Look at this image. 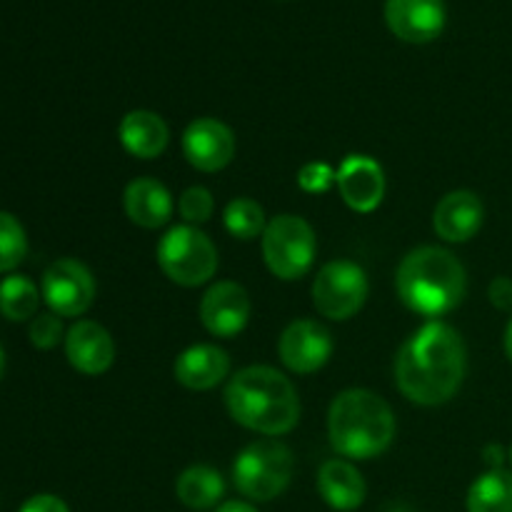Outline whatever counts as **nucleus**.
Listing matches in <instances>:
<instances>
[{
    "label": "nucleus",
    "instance_id": "obj_2",
    "mask_svg": "<svg viewBox=\"0 0 512 512\" xmlns=\"http://www.w3.org/2000/svg\"><path fill=\"white\" fill-rule=\"evenodd\" d=\"M230 418L253 433L278 438L300 420V398L295 385L268 365H250L235 373L225 388Z\"/></svg>",
    "mask_w": 512,
    "mask_h": 512
},
{
    "label": "nucleus",
    "instance_id": "obj_21",
    "mask_svg": "<svg viewBox=\"0 0 512 512\" xmlns=\"http://www.w3.org/2000/svg\"><path fill=\"white\" fill-rule=\"evenodd\" d=\"M175 493L185 508L210 510L223 500L225 480L218 470L208 468V465H193V468L180 473Z\"/></svg>",
    "mask_w": 512,
    "mask_h": 512
},
{
    "label": "nucleus",
    "instance_id": "obj_33",
    "mask_svg": "<svg viewBox=\"0 0 512 512\" xmlns=\"http://www.w3.org/2000/svg\"><path fill=\"white\" fill-rule=\"evenodd\" d=\"M3 373H5V353L3 348H0V378H3Z\"/></svg>",
    "mask_w": 512,
    "mask_h": 512
},
{
    "label": "nucleus",
    "instance_id": "obj_10",
    "mask_svg": "<svg viewBox=\"0 0 512 512\" xmlns=\"http://www.w3.org/2000/svg\"><path fill=\"white\" fill-rule=\"evenodd\" d=\"M278 355L293 373H318L333 355V335L318 320H293L280 335Z\"/></svg>",
    "mask_w": 512,
    "mask_h": 512
},
{
    "label": "nucleus",
    "instance_id": "obj_31",
    "mask_svg": "<svg viewBox=\"0 0 512 512\" xmlns=\"http://www.w3.org/2000/svg\"><path fill=\"white\" fill-rule=\"evenodd\" d=\"M215 512H258L250 503H243V500H228V503L220 505Z\"/></svg>",
    "mask_w": 512,
    "mask_h": 512
},
{
    "label": "nucleus",
    "instance_id": "obj_4",
    "mask_svg": "<svg viewBox=\"0 0 512 512\" xmlns=\"http://www.w3.org/2000/svg\"><path fill=\"white\" fill-rule=\"evenodd\" d=\"M328 435L343 458H378L395 438V415L380 395L363 388L345 390L328 410Z\"/></svg>",
    "mask_w": 512,
    "mask_h": 512
},
{
    "label": "nucleus",
    "instance_id": "obj_20",
    "mask_svg": "<svg viewBox=\"0 0 512 512\" xmlns=\"http://www.w3.org/2000/svg\"><path fill=\"white\" fill-rule=\"evenodd\" d=\"M318 493L325 503L338 512L358 510L365 503V480L360 470L348 460H328L318 470Z\"/></svg>",
    "mask_w": 512,
    "mask_h": 512
},
{
    "label": "nucleus",
    "instance_id": "obj_12",
    "mask_svg": "<svg viewBox=\"0 0 512 512\" xmlns=\"http://www.w3.org/2000/svg\"><path fill=\"white\" fill-rule=\"evenodd\" d=\"M250 320V295L243 285L223 283L210 285L200 300V323L215 338H235L243 333Z\"/></svg>",
    "mask_w": 512,
    "mask_h": 512
},
{
    "label": "nucleus",
    "instance_id": "obj_6",
    "mask_svg": "<svg viewBox=\"0 0 512 512\" xmlns=\"http://www.w3.org/2000/svg\"><path fill=\"white\" fill-rule=\"evenodd\" d=\"M158 265L165 278L183 288L208 283L218 270V248L195 225H175L160 238Z\"/></svg>",
    "mask_w": 512,
    "mask_h": 512
},
{
    "label": "nucleus",
    "instance_id": "obj_23",
    "mask_svg": "<svg viewBox=\"0 0 512 512\" xmlns=\"http://www.w3.org/2000/svg\"><path fill=\"white\" fill-rule=\"evenodd\" d=\"M40 298H43L40 290L25 275H8L0 283V313H3V318L13 320V323L35 318Z\"/></svg>",
    "mask_w": 512,
    "mask_h": 512
},
{
    "label": "nucleus",
    "instance_id": "obj_5",
    "mask_svg": "<svg viewBox=\"0 0 512 512\" xmlns=\"http://www.w3.org/2000/svg\"><path fill=\"white\" fill-rule=\"evenodd\" d=\"M295 460L293 453L280 440H255L240 450L233 465L235 488L255 503H270L293 480Z\"/></svg>",
    "mask_w": 512,
    "mask_h": 512
},
{
    "label": "nucleus",
    "instance_id": "obj_8",
    "mask_svg": "<svg viewBox=\"0 0 512 512\" xmlns=\"http://www.w3.org/2000/svg\"><path fill=\"white\" fill-rule=\"evenodd\" d=\"M370 293L368 273L353 260L323 265L313 280V305L328 320H350Z\"/></svg>",
    "mask_w": 512,
    "mask_h": 512
},
{
    "label": "nucleus",
    "instance_id": "obj_25",
    "mask_svg": "<svg viewBox=\"0 0 512 512\" xmlns=\"http://www.w3.org/2000/svg\"><path fill=\"white\" fill-rule=\"evenodd\" d=\"M28 253V238L18 218L0 210V273H10L23 263Z\"/></svg>",
    "mask_w": 512,
    "mask_h": 512
},
{
    "label": "nucleus",
    "instance_id": "obj_27",
    "mask_svg": "<svg viewBox=\"0 0 512 512\" xmlns=\"http://www.w3.org/2000/svg\"><path fill=\"white\" fill-rule=\"evenodd\" d=\"M63 340V323L60 315L43 313L30 320V343L40 350H50Z\"/></svg>",
    "mask_w": 512,
    "mask_h": 512
},
{
    "label": "nucleus",
    "instance_id": "obj_15",
    "mask_svg": "<svg viewBox=\"0 0 512 512\" xmlns=\"http://www.w3.org/2000/svg\"><path fill=\"white\" fill-rule=\"evenodd\" d=\"M68 363L83 375H103L115 363V343L95 320H78L65 335Z\"/></svg>",
    "mask_w": 512,
    "mask_h": 512
},
{
    "label": "nucleus",
    "instance_id": "obj_19",
    "mask_svg": "<svg viewBox=\"0 0 512 512\" xmlns=\"http://www.w3.org/2000/svg\"><path fill=\"white\" fill-rule=\"evenodd\" d=\"M120 145L133 158L153 160L165 153L170 143V130L165 120L153 110H130L118 125Z\"/></svg>",
    "mask_w": 512,
    "mask_h": 512
},
{
    "label": "nucleus",
    "instance_id": "obj_1",
    "mask_svg": "<svg viewBox=\"0 0 512 512\" xmlns=\"http://www.w3.org/2000/svg\"><path fill=\"white\" fill-rule=\"evenodd\" d=\"M468 370L465 343L453 325L430 320L415 330L395 358V383L418 405H443L458 393Z\"/></svg>",
    "mask_w": 512,
    "mask_h": 512
},
{
    "label": "nucleus",
    "instance_id": "obj_18",
    "mask_svg": "<svg viewBox=\"0 0 512 512\" xmlns=\"http://www.w3.org/2000/svg\"><path fill=\"white\" fill-rule=\"evenodd\" d=\"M123 208L130 223L140 225L145 230L163 228L173 218V195L168 193L163 183L153 178H138L128 183L123 193Z\"/></svg>",
    "mask_w": 512,
    "mask_h": 512
},
{
    "label": "nucleus",
    "instance_id": "obj_30",
    "mask_svg": "<svg viewBox=\"0 0 512 512\" xmlns=\"http://www.w3.org/2000/svg\"><path fill=\"white\" fill-rule=\"evenodd\" d=\"M20 512H70L58 495H33Z\"/></svg>",
    "mask_w": 512,
    "mask_h": 512
},
{
    "label": "nucleus",
    "instance_id": "obj_32",
    "mask_svg": "<svg viewBox=\"0 0 512 512\" xmlns=\"http://www.w3.org/2000/svg\"><path fill=\"white\" fill-rule=\"evenodd\" d=\"M505 355L512 363V320L508 323V330H505Z\"/></svg>",
    "mask_w": 512,
    "mask_h": 512
},
{
    "label": "nucleus",
    "instance_id": "obj_11",
    "mask_svg": "<svg viewBox=\"0 0 512 512\" xmlns=\"http://www.w3.org/2000/svg\"><path fill=\"white\" fill-rule=\"evenodd\" d=\"M183 155L200 173H218L235 158V135L223 120L198 118L185 128Z\"/></svg>",
    "mask_w": 512,
    "mask_h": 512
},
{
    "label": "nucleus",
    "instance_id": "obj_3",
    "mask_svg": "<svg viewBox=\"0 0 512 512\" xmlns=\"http://www.w3.org/2000/svg\"><path fill=\"white\" fill-rule=\"evenodd\" d=\"M395 288L408 310L423 318H443L463 303L468 273L450 250L423 245L400 260Z\"/></svg>",
    "mask_w": 512,
    "mask_h": 512
},
{
    "label": "nucleus",
    "instance_id": "obj_16",
    "mask_svg": "<svg viewBox=\"0 0 512 512\" xmlns=\"http://www.w3.org/2000/svg\"><path fill=\"white\" fill-rule=\"evenodd\" d=\"M483 200L470 190H453L435 205L433 228L448 243H468L483 228Z\"/></svg>",
    "mask_w": 512,
    "mask_h": 512
},
{
    "label": "nucleus",
    "instance_id": "obj_34",
    "mask_svg": "<svg viewBox=\"0 0 512 512\" xmlns=\"http://www.w3.org/2000/svg\"><path fill=\"white\" fill-rule=\"evenodd\" d=\"M510 465H512V445H510Z\"/></svg>",
    "mask_w": 512,
    "mask_h": 512
},
{
    "label": "nucleus",
    "instance_id": "obj_22",
    "mask_svg": "<svg viewBox=\"0 0 512 512\" xmlns=\"http://www.w3.org/2000/svg\"><path fill=\"white\" fill-rule=\"evenodd\" d=\"M468 512H512V473L490 468L468 490Z\"/></svg>",
    "mask_w": 512,
    "mask_h": 512
},
{
    "label": "nucleus",
    "instance_id": "obj_28",
    "mask_svg": "<svg viewBox=\"0 0 512 512\" xmlns=\"http://www.w3.org/2000/svg\"><path fill=\"white\" fill-rule=\"evenodd\" d=\"M335 180H338V170L330 168L328 163H308L298 173V185L305 193H325L330 185H335Z\"/></svg>",
    "mask_w": 512,
    "mask_h": 512
},
{
    "label": "nucleus",
    "instance_id": "obj_17",
    "mask_svg": "<svg viewBox=\"0 0 512 512\" xmlns=\"http://www.w3.org/2000/svg\"><path fill=\"white\" fill-rule=\"evenodd\" d=\"M175 380L188 390H210L230 373V358L223 348L210 343L193 345L175 360Z\"/></svg>",
    "mask_w": 512,
    "mask_h": 512
},
{
    "label": "nucleus",
    "instance_id": "obj_26",
    "mask_svg": "<svg viewBox=\"0 0 512 512\" xmlns=\"http://www.w3.org/2000/svg\"><path fill=\"white\" fill-rule=\"evenodd\" d=\"M213 208H215L213 195H210V190L203 188V185H193V188L185 190L178 200V210L188 225L205 223V220H210Z\"/></svg>",
    "mask_w": 512,
    "mask_h": 512
},
{
    "label": "nucleus",
    "instance_id": "obj_7",
    "mask_svg": "<svg viewBox=\"0 0 512 512\" xmlns=\"http://www.w3.org/2000/svg\"><path fill=\"white\" fill-rule=\"evenodd\" d=\"M313 228L300 215H278L268 223L263 233V258L270 273L280 280H298L310 273L315 263Z\"/></svg>",
    "mask_w": 512,
    "mask_h": 512
},
{
    "label": "nucleus",
    "instance_id": "obj_14",
    "mask_svg": "<svg viewBox=\"0 0 512 512\" xmlns=\"http://www.w3.org/2000/svg\"><path fill=\"white\" fill-rule=\"evenodd\" d=\"M340 198L355 213H373L385 195V173L368 155H348L338 168Z\"/></svg>",
    "mask_w": 512,
    "mask_h": 512
},
{
    "label": "nucleus",
    "instance_id": "obj_29",
    "mask_svg": "<svg viewBox=\"0 0 512 512\" xmlns=\"http://www.w3.org/2000/svg\"><path fill=\"white\" fill-rule=\"evenodd\" d=\"M488 295H490V303H493L498 310H505V313L512 310V280L510 278H503V275H500V278H495L493 283H490Z\"/></svg>",
    "mask_w": 512,
    "mask_h": 512
},
{
    "label": "nucleus",
    "instance_id": "obj_13",
    "mask_svg": "<svg viewBox=\"0 0 512 512\" xmlns=\"http://www.w3.org/2000/svg\"><path fill=\"white\" fill-rule=\"evenodd\" d=\"M443 0H388L385 20L393 35L405 43L423 45L438 38L445 28Z\"/></svg>",
    "mask_w": 512,
    "mask_h": 512
},
{
    "label": "nucleus",
    "instance_id": "obj_9",
    "mask_svg": "<svg viewBox=\"0 0 512 512\" xmlns=\"http://www.w3.org/2000/svg\"><path fill=\"white\" fill-rule=\"evenodd\" d=\"M40 295L48 303L50 313L60 318H80L95 300L93 273L73 258L55 260L45 268Z\"/></svg>",
    "mask_w": 512,
    "mask_h": 512
},
{
    "label": "nucleus",
    "instance_id": "obj_24",
    "mask_svg": "<svg viewBox=\"0 0 512 512\" xmlns=\"http://www.w3.org/2000/svg\"><path fill=\"white\" fill-rule=\"evenodd\" d=\"M223 223H225V230L238 240L263 238L265 228H268L263 205L255 203V200L250 198L230 200V203L225 205Z\"/></svg>",
    "mask_w": 512,
    "mask_h": 512
}]
</instances>
